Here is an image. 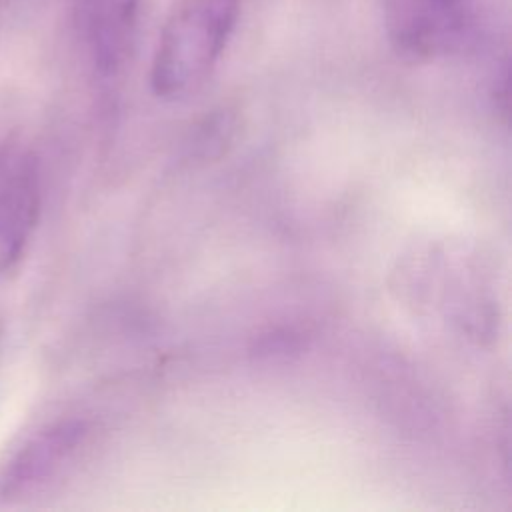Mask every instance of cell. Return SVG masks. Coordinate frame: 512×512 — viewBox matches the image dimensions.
I'll return each instance as SVG.
<instances>
[{"label":"cell","mask_w":512,"mask_h":512,"mask_svg":"<svg viewBox=\"0 0 512 512\" xmlns=\"http://www.w3.org/2000/svg\"><path fill=\"white\" fill-rule=\"evenodd\" d=\"M392 50L428 62L458 50L472 32L474 0H378Z\"/></svg>","instance_id":"7a4b0ae2"},{"label":"cell","mask_w":512,"mask_h":512,"mask_svg":"<svg viewBox=\"0 0 512 512\" xmlns=\"http://www.w3.org/2000/svg\"><path fill=\"white\" fill-rule=\"evenodd\" d=\"M254 350L262 358H288L300 350V336L290 330H272L256 342Z\"/></svg>","instance_id":"52a82bcc"},{"label":"cell","mask_w":512,"mask_h":512,"mask_svg":"<svg viewBox=\"0 0 512 512\" xmlns=\"http://www.w3.org/2000/svg\"><path fill=\"white\" fill-rule=\"evenodd\" d=\"M38 216V162L24 144L8 140L0 146V276L24 256Z\"/></svg>","instance_id":"3957f363"},{"label":"cell","mask_w":512,"mask_h":512,"mask_svg":"<svg viewBox=\"0 0 512 512\" xmlns=\"http://www.w3.org/2000/svg\"><path fill=\"white\" fill-rule=\"evenodd\" d=\"M80 32L100 78L118 76L136 42L140 0H80Z\"/></svg>","instance_id":"5b68a950"},{"label":"cell","mask_w":512,"mask_h":512,"mask_svg":"<svg viewBox=\"0 0 512 512\" xmlns=\"http://www.w3.org/2000/svg\"><path fill=\"white\" fill-rule=\"evenodd\" d=\"M90 424L62 418L34 432L0 470V500H24L50 484L84 446Z\"/></svg>","instance_id":"277c9868"},{"label":"cell","mask_w":512,"mask_h":512,"mask_svg":"<svg viewBox=\"0 0 512 512\" xmlns=\"http://www.w3.org/2000/svg\"><path fill=\"white\" fill-rule=\"evenodd\" d=\"M232 134H234V122L222 110L204 120V124L196 132L194 144L204 158H212L222 154L224 146L232 140Z\"/></svg>","instance_id":"8992f818"},{"label":"cell","mask_w":512,"mask_h":512,"mask_svg":"<svg viewBox=\"0 0 512 512\" xmlns=\"http://www.w3.org/2000/svg\"><path fill=\"white\" fill-rule=\"evenodd\" d=\"M242 0H180L156 42L150 84L156 96L174 100L194 92L222 58Z\"/></svg>","instance_id":"6da1fadb"}]
</instances>
